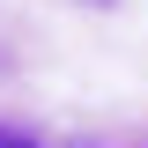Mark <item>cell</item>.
Listing matches in <instances>:
<instances>
[{
  "mask_svg": "<svg viewBox=\"0 0 148 148\" xmlns=\"http://www.w3.org/2000/svg\"><path fill=\"white\" fill-rule=\"evenodd\" d=\"M89 8H111V0H89Z\"/></svg>",
  "mask_w": 148,
  "mask_h": 148,
  "instance_id": "obj_1",
  "label": "cell"
},
{
  "mask_svg": "<svg viewBox=\"0 0 148 148\" xmlns=\"http://www.w3.org/2000/svg\"><path fill=\"white\" fill-rule=\"evenodd\" d=\"M0 148H22V141H0Z\"/></svg>",
  "mask_w": 148,
  "mask_h": 148,
  "instance_id": "obj_2",
  "label": "cell"
}]
</instances>
